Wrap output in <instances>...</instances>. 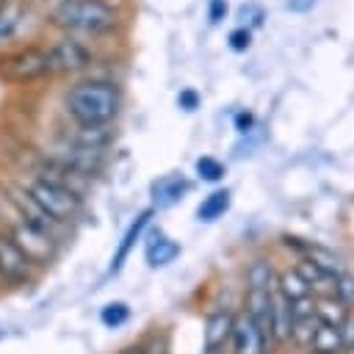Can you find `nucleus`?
<instances>
[{
  "instance_id": "obj_1",
  "label": "nucleus",
  "mask_w": 354,
  "mask_h": 354,
  "mask_svg": "<svg viewBox=\"0 0 354 354\" xmlns=\"http://www.w3.org/2000/svg\"><path fill=\"white\" fill-rule=\"evenodd\" d=\"M64 108L77 127H108L119 116L122 91L113 80L86 77L69 86L64 97Z\"/></svg>"
},
{
  "instance_id": "obj_2",
  "label": "nucleus",
  "mask_w": 354,
  "mask_h": 354,
  "mask_svg": "<svg viewBox=\"0 0 354 354\" xmlns=\"http://www.w3.org/2000/svg\"><path fill=\"white\" fill-rule=\"evenodd\" d=\"M50 25H55L66 36H100L119 25V11L105 0H61L50 8Z\"/></svg>"
},
{
  "instance_id": "obj_3",
  "label": "nucleus",
  "mask_w": 354,
  "mask_h": 354,
  "mask_svg": "<svg viewBox=\"0 0 354 354\" xmlns=\"http://www.w3.org/2000/svg\"><path fill=\"white\" fill-rule=\"evenodd\" d=\"M25 196L55 224H66L72 221L80 210H83V196L77 188H72L66 180L50 177V174H39L25 185Z\"/></svg>"
},
{
  "instance_id": "obj_4",
  "label": "nucleus",
  "mask_w": 354,
  "mask_h": 354,
  "mask_svg": "<svg viewBox=\"0 0 354 354\" xmlns=\"http://www.w3.org/2000/svg\"><path fill=\"white\" fill-rule=\"evenodd\" d=\"M47 75H53L47 47L28 44V47H17V50H8V53H0V80H6V83L22 86V83L41 80Z\"/></svg>"
},
{
  "instance_id": "obj_5",
  "label": "nucleus",
  "mask_w": 354,
  "mask_h": 354,
  "mask_svg": "<svg viewBox=\"0 0 354 354\" xmlns=\"http://www.w3.org/2000/svg\"><path fill=\"white\" fill-rule=\"evenodd\" d=\"M6 238L33 266H44V263H50L55 257V235H50L47 230H41V227H36V224H30L25 218H19L17 224H11V230H8Z\"/></svg>"
},
{
  "instance_id": "obj_6",
  "label": "nucleus",
  "mask_w": 354,
  "mask_h": 354,
  "mask_svg": "<svg viewBox=\"0 0 354 354\" xmlns=\"http://www.w3.org/2000/svg\"><path fill=\"white\" fill-rule=\"evenodd\" d=\"M47 55H50V66L53 75L55 72H83L94 64V53L88 50L86 41H80L77 36H61L53 44H47Z\"/></svg>"
},
{
  "instance_id": "obj_7",
  "label": "nucleus",
  "mask_w": 354,
  "mask_h": 354,
  "mask_svg": "<svg viewBox=\"0 0 354 354\" xmlns=\"http://www.w3.org/2000/svg\"><path fill=\"white\" fill-rule=\"evenodd\" d=\"M230 343H232V354H268V343L271 340L243 313H238L235 321H232Z\"/></svg>"
},
{
  "instance_id": "obj_8",
  "label": "nucleus",
  "mask_w": 354,
  "mask_h": 354,
  "mask_svg": "<svg viewBox=\"0 0 354 354\" xmlns=\"http://www.w3.org/2000/svg\"><path fill=\"white\" fill-rule=\"evenodd\" d=\"M232 321H235V313H230V310H213V313L205 318V326H202V346H205V354H218V348H224V346L230 343Z\"/></svg>"
},
{
  "instance_id": "obj_9",
  "label": "nucleus",
  "mask_w": 354,
  "mask_h": 354,
  "mask_svg": "<svg viewBox=\"0 0 354 354\" xmlns=\"http://www.w3.org/2000/svg\"><path fill=\"white\" fill-rule=\"evenodd\" d=\"M271 313H274V290H254L246 288L243 315L271 340Z\"/></svg>"
},
{
  "instance_id": "obj_10",
  "label": "nucleus",
  "mask_w": 354,
  "mask_h": 354,
  "mask_svg": "<svg viewBox=\"0 0 354 354\" xmlns=\"http://www.w3.org/2000/svg\"><path fill=\"white\" fill-rule=\"evenodd\" d=\"M293 271L301 277V282L307 285V290H310L315 299L335 296V277H337V274L324 271L321 266H315V263L307 260V257H299V263L293 266Z\"/></svg>"
},
{
  "instance_id": "obj_11",
  "label": "nucleus",
  "mask_w": 354,
  "mask_h": 354,
  "mask_svg": "<svg viewBox=\"0 0 354 354\" xmlns=\"http://www.w3.org/2000/svg\"><path fill=\"white\" fill-rule=\"evenodd\" d=\"M188 188H191V183L183 174H163V177L152 180L149 194H152L155 207H171L174 202H180L188 194Z\"/></svg>"
},
{
  "instance_id": "obj_12",
  "label": "nucleus",
  "mask_w": 354,
  "mask_h": 354,
  "mask_svg": "<svg viewBox=\"0 0 354 354\" xmlns=\"http://www.w3.org/2000/svg\"><path fill=\"white\" fill-rule=\"evenodd\" d=\"M30 268H33V263H28L22 257V252L8 238H0V274L11 282H22L30 277Z\"/></svg>"
},
{
  "instance_id": "obj_13",
  "label": "nucleus",
  "mask_w": 354,
  "mask_h": 354,
  "mask_svg": "<svg viewBox=\"0 0 354 354\" xmlns=\"http://www.w3.org/2000/svg\"><path fill=\"white\" fill-rule=\"evenodd\" d=\"M144 257H147V266H149V268H163V266H169V263H174V260L180 257V243L171 241L169 235L158 232V235H152V241L147 243Z\"/></svg>"
},
{
  "instance_id": "obj_14",
  "label": "nucleus",
  "mask_w": 354,
  "mask_h": 354,
  "mask_svg": "<svg viewBox=\"0 0 354 354\" xmlns=\"http://www.w3.org/2000/svg\"><path fill=\"white\" fill-rule=\"evenodd\" d=\"M315 318L324 326L343 329L351 321V307L343 304L337 296H324V299H315Z\"/></svg>"
},
{
  "instance_id": "obj_15",
  "label": "nucleus",
  "mask_w": 354,
  "mask_h": 354,
  "mask_svg": "<svg viewBox=\"0 0 354 354\" xmlns=\"http://www.w3.org/2000/svg\"><path fill=\"white\" fill-rule=\"evenodd\" d=\"M230 202H232L230 188H216V191H210V194L199 202V207H196V218L205 221V224H210V221L221 218V216L230 210Z\"/></svg>"
},
{
  "instance_id": "obj_16",
  "label": "nucleus",
  "mask_w": 354,
  "mask_h": 354,
  "mask_svg": "<svg viewBox=\"0 0 354 354\" xmlns=\"http://www.w3.org/2000/svg\"><path fill=\"white\" fill-rule=\"evenodd\" d=\"M343 348H346L343 329L324 326V324L315 329L313 343H310V351H313V354H343Z\"/></svg>"
},
{
  "instance_id": "obj_17",
  "label": "nucleus",
  "mask_w": 354,
  "mask_h": 354,
  "mask_svg": "<svg viewBox=\"0 0 354 354\" xmlns=\"http://www.w3.org/2000/svg\"><path fill=\"white\" fill-rule=\"evenodd\" d=\"M274 279H277V271H274L271 260H266V257H254V260L246 266V288H254V290H271V288H274Z\"/></svg>"
},
{
  "instance_id": "obj_18",
  "label": "nucleus",
  "mask_w": 354,
  "mask_h": 354,
  "mask_svg": "<svg viewBox=\"0 0 354 354\" xmlns=\"http://www.w3.org/2000/svg\"><path fill=\"white\" fill-rule=\"evenodd\" d=\"M274 288H277V296L285 299V301H296V299H301V296H310L307 285L301 282V277H299L293 268L279 271L277 279H274Z\"/></svg>"
},
{
  "instance_id": "obj_19",
  "label": "nucleus",
  "mask_w": 354,
  "mask_h": 354,
  "mask_svg": "<svg viewBox=\"0 0 354 354\" xmlns=\"http://www.w3.org/2000/svg\"><path fill=\"white\" fill-rule=\"evenodd\" d=\"M293 318L288 313V301L274 293V313H271V343H288L290 340Z\"/></svg>"
},
{
  "instance_id": "obj_20",
  "label": "nucleus",
  "mask_w": 354,
  "mask_h": 354,
  "mask_svg": "<svg viewBox=\"0 0 354 354\" xmlns=\"http://www.w3.org/2000/svg\"><path fill=\"white\" fill-rule=\"evenodd\" d=\"M149 216H152V210H144L130 227H127V232H124V238H122V243H119V252H116V257H113V266H111V271H119L122 268V263H124V257H127V252L133 249V243L141 238V232H144V227L149 224Z\"/></svg>"
},
{
  "instance_id": "obj_21",
  "label": "nucleus",
  "mask_w": 354,
  "mask_h": 354,
  "mask_svg": "<svg viewBox=\"0 0 354 354\" xmlns=\"http://www.w3.org/2000/svg\"><path fill=\"white\" fill-rule=\"evenodd\" d=\"M22 19H25V6L8 0V6L0 11V41L14 39L22 30Z\"/></svg>"
},
{
  "instance_id": "obj_22",
  "label": "nucleus",
  "mask_w": 354,
  "mask_h": 354,
  "mask_svg": "<svg viewBox=\"0 0 354 354\" xmlns=\"http://www.w3.org/2000/svg\"><path fill=\"white\" fill-rule=\"evenodd\" d=\"M321 324H318V318L313 315V318H301V321H293V326H290V340L299 346V348H310V343H313V335H315V329H318Z\"/></svg>"
},
{
  "instance_id": "obj_23",
  "label": "nucleus",
  "mask_w": 354,
  "mask_h": 354,
  "mask_svg": "<svg viewBox=\"0 0 354 354\" xmlns=\"http://www.w3.org/2000/svg\"><path fill=\"white\" fill-rule=\"evenodd\" d=\"M127 318H130V307H127L124 301H108V304L102 307V313H100V321H102L108 329L122 326Z\"/></svg>"
},
{
  "instance_id": "obj_24",
  "label": "nucleus",
  "mask_w": 354,
  "mask_h": 354,
  "mask_svg": "<svg viewBox=\"0 0 354 354\" xmlns=\"http://www.w3.org/2000/svg\"><path fill=\"white\" fill-rule=\"evenodd\" d=\"M196 174H199V180H205V183H218V180L224 177V163L216 160L213 155H202V158L196 160Z\"/></svg>"
},
{
  "instance_id": "obj_25",
  "label": "nucleus",
  "mask_w": 354,
  "mask_h": 354,
  "mask_svg": "<svg viewBox=\"0 0 354 354\" xmlns=\"http://www.w3.org/2000/svg\"><path fill=\"white\" fill-rule=\"evenodd\" d=\"M335 296L343 301V304H354V274H346V271H340L337 277H335Z\"/></svg>"
},
{
  "instance_id": "obj_26",
  "label": "nucleus",
  "mask_w": 354,
  "mask_h": 354,
  "mask_svg": "<svg viewBox=\"0 0 354 354\" xmlns=\"http://www.w3.org/2000/svg\"><path fill=\"white\" fill-rule=\"evenodd\" d=\"M288 313L293 321H301V318H313L315 315V296H301L296 301H288Z\"/></svg>"
},
{
  "instance_id": "obj_27",
  "label": "nucleus",
  "mask_w": 354,
  "mask_h": 354,
  "mask_svg": "<svg viewBox=\"0 0 354 354\" xmlns=\"http://www.w3.org/2000/svg\"><path fill=\"white\" fill-rule=\"evenodd\" d=\"M238 17H241V28H249V30H252V28H260V25H263V19H266L263 8H260V6H254V3L241 6Z\"/></svg>"
},
{
  "instance_id": "obj_28",
  "label": "nucleus",
  "mask_w": 354,
  "mask_h": 354,
  "mask_svg": "<svg viewBox=\"0 0 354 354\" xmlns=\"http://www.w3.org/2000/svg\"><path fill=\"white\" fill-rule=\"evenodd\" d=\"M227 44H230V50H235V53H246L249 47H252V30L249 28H232L230 30V36H227Z\"/></svg>"
},
{
  "instance_id": "obj_29",
  "label": "nucleus",
  "mask_w": 354,
  "mask_h": 354,
  "mask_svg": "<svg viewBox=\"0 0 354 354\" xmlns=\"http://www.w3.org/2000/svg\"><path fill=\"white\" fill-rule=\"evenodd\" d=\"M199 102H202V97H199V91L196 88H180V94H177V105L183 108V111H196L199 108Z\"/></svg>"
},
{
  "instance_id": "obj_30",
  "label": "nucleus",
  "mask_w": 354,
  "mask_h": 354,
  "mask_svg": "<svg viewBox=\"0 0 354 354\" xmlns=\"http://www.w3.org/2000/svg\"><path fill=\"white\" fill-rule=\"evenodd\" d=\"M232 124H235V130H238L241 136H246V133H252V127H254V113H252V111H238L235 119H232Z\"/></svg>"
},
{
  "instance_id": "obj_31",
  "label": "nucleus",
  "mask_w": 354,
  "mask_h": 354,
  "mask_svg": "<svg viewBox=\"0 0 354 354\" xmlns=\"http://www.w3.org/2000/svg\"><path fill=\"white\" fill-rule=\"evenodd\" d=\"M227 8H230L227 0H210V3H207V19H210L213 25L221 22V19L227 17Z\"/></svg>"
},
{
  "instance_id": "obj_32",
  "label": "nucleus",
  "mask_w": 354,
  "mask_h": 354,
  "mask_svg": "<svg viewBox=\"0 0 354 354\" xmlns=\"http://www.w3.org/2000/svg\"><path fill=\"white\" fill-rule=\"evenodd\" d=\"M313 3H315V0H288V8L296 11V14H304V11L313 8Z\"/></svg>"
},
{
  "instance_id": "obj_33",
  "label": "nucleus",
  "mask_w": 354,
  "mask_h": 354,
  "mask_svg": "<svg viewBox=\"0 0 354 354\" xmlns=\"http://www.w3.org/2000/svg\"><path fill=\"white\" fill-rule=\"evenodd\" d=\"M119 354H147V351H144L141 346H130V348H122Z\"/></svg>"
},
{
  "instance_id": "obj_34",
  "label": "nucleus",
  "mask_w": 354,
  "mask_h": 354,
  "mask_svg": "<svg viewBox=\"0 0 354 354\" xmlns=\"http://www.w3.org/2000/svg\"><path fill=\"white\" fill-rule=\"evenodd\" d=\"M6 6H8V0H0V11H3V8H6Z\"/></svg>"
},
{
  "instance_id": "obj_35",
  "label": "nucleus",
  "mask_w": 354,
  "mask_h": 354,
  "mask_svg": "<svg viewBox=\"0 0 354 354\" xmlns=\"http://www.w3.org/2000/svg\"><path fill=\"white\" fill-rule=\"evenodd\" d=\"M343 354H354V348H343Z\"/></svg>"
}]
</instances>
